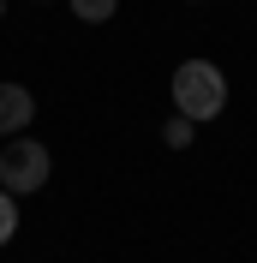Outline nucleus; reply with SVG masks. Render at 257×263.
I'll use <instances>...</instances> for the list:
<instances>
[{
    "mask_svg": "<svg viewBox=\"0 0 257 263\" xmlns=\"http://www.w3.org/2000/svg\"><path fill=\"white\" fill-rule=\"evenodd\" d=\"M18 233V203H12V192H0V246Z\"/></svg>",
    "mask_w": 257,
    "mask_h": 263,
    "instance_id": "obj_5",
    "label": "nucleus"
},
{
    "mask_svg": "<svg viewBox=\"0 0 257 263\" xmlns=\"http://www.w3.org/2000/svg\"><path fill=\"white\" fill-rule=\"evenodd\" d=\"M0 12H6V6H0Z\"/></svg>",
    "mask_w": 257,
    "mask_h": 263,
    "instance_id": "obj_7",
    "label": "nucleus"
},
{
    "mask_svg": "<svg viewBox=\"0 0 257 263\" xmlns=\"http://www.w3.org/2000/svg\"><path fill=\"white\" fill-rule=\"evenodd\" d=\"M30 120H36V96L24 84H0V138L6 132H24Z\"/></svg>",
    "mask_w": 257,
    "mask_h": 263,
    "instance_id": "obj_3",
    "label": "nucleus"
},
{
    "mask_svg": "<svg viewBox=\"0 0 257 263\" xmlns=\"http://www.w3.org/2000/svg\"><path fill=\"white\" fill-rule=\"evenodd\" d=\"M72 12H78L84 24H108V18L120 12V0H72Z\"/></svg>",
    "mask_w": 257,
    "mask_h": 263,
    "instance_id": "obj_4",
    "label": "nucleus"
},
{
    "mask_svg": "<svg viewBox=\"0 0 257 263\" xmlns=\"http://www.w3.org/2000/svg\"><path fill=\"white\" fill-rule=\"evenodd\" d=\"M48 174H54V156H48L42 144H30V138H18V144L0 149V192H12V197L42 192Z\"/></svg>",
    "mask_w": 257,
    "mask_h": 263,
    "instance_id": "obj_2",
    "label": "nucleus"
},
{
    "mask_svg": "<svg viewBox=\"0 0 257 263\" xmlns=\"http://www.w3.org/2000/svg\"><path fill=\"white\" fill-rule=\"evenodd\" d=\"M174 108L186 120H215L227 108V78H222V66H209V60H186L174 72Z\"/></svg>",
    "mask_w": 257,
    "mask_h": 263,
    "instance_id": "obj_1",
    "label": "nucleus"
},
{
    "mask_svg": "<svg viewBox=\"0 0 257 263\" xmlns=\"http://www.w3.org/2000/svg\"><path fill=\"white\" fill-rule=\"evenodd\" d=\"M192 126H197V120H186V114H179L174 126H168V144H186V138H192Z\"/></svg>",
    "mask_w": 257,
    "mask_h": 263,
    "instance_id": "obj_6",
    "label": "nucleus"
}]
</instances>
